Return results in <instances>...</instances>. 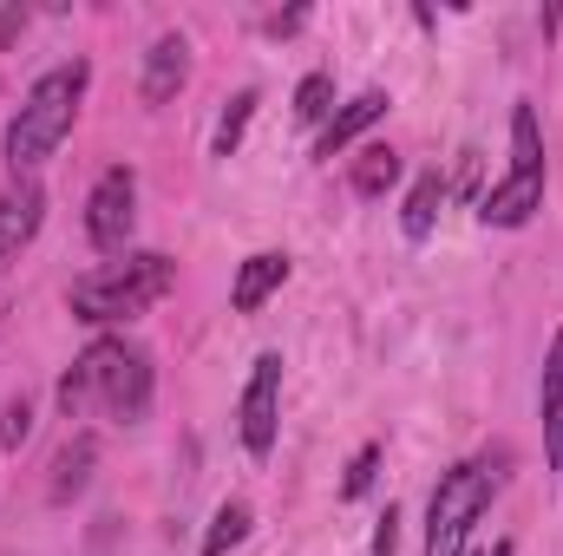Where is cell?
Wrapping results in <instances>:
<instances>
[{"label":"cell","mask_w":563,"mask_h":556,"mask_svg":"<svg viewBox=\"0 0 563 556\" xmlns=\"http://www.w3.org/2000/svg\"><path fill=\"white\" fill-rule=\"evenodd\" d=\"M26 33V7H0V46H13Z\"/></svg>","instance_id":"cell-23"},{"label":"cell","mask_w":563,"mask_h":556,"mask_svg":"<svg viewBox=\"0 0 563 556\" xmlns=\"http://www.w3.org/2000/svg\"><path fill=\"white\" fill-rule=\"evenodd\" d=\"M505 465H511V452H478V458H459L452 471H439L432 504H426V556H465L472 524L492 511V498L505 485Z\"/></svg>","instance_id":"cell-4"},{"label":"cell","mask_w":563,"mask_h":556,"mask_svg":"<svg viewBox=\"0 0 563 556\" xmlns=\"http://www.w3.org/2000/svg\"><path fill=\"white\" fill-rule=\"evenodd\" d=\"M538 419H544V465L563 471V327L544 354V380H538Z\"/></svg>","instance_id":"cell-12"},{"label":"cell","mask_w":563,"mask_h":556,"mask_svg":"<svg viewBox=\"0 0 563 556\" xmlns=\"http://www.w3.org/2000/svg\"><path fill=\"white\" fill-rule=\"evenodd\" d=\"M492 556H518V544H511V537H498V544H492Z\"/></svg>","instance_id":"cell-24"},{"label":"cell","mask_w":563,"mask_h":556,"mask_svg":"<svg viewBox=\"0 0 563 556\" xmlns=\"http://www.w3.org/2000/svg\"><path fill=\"white\" fill-rule=\"evenodd\" d=\"M170 281H177V263H170L164 249H125L119 263H106V269H92V276L73 281L66 308H73V321H86V327H125V321L151 314V308L170 294Z\"/></svg>","instance_id":"cell-3"},{"label":"cell","mask_w":563,"mask_h":556,"mask_svg":"<svg viewBox=\"0 0 563 556\" xmlns=\"http://www.w3.org/2000/svg\"><path fill=\"white\" fill-rule=\"evenodd\" d=\"M538 210H544V125H538V105H511V164L478 197V223L485 230H525Z\"/></svg>","instance_id":"cell-5"},{"label":"cell","mask_w":563,"mask_h":556,"mask_svg":"<svg viewBox=\"0 0 563 556\" xmlns=\"http://www.w3.org/2000/svg\"><path fill=\"white\" fill-rule=\"evenodd\" d=\"M445 177L439 170H426L413 177V190H407V203H400V230H407V243H426L432 236V223H439V203H445Z\"/></svg>","instance_id":"cell-14"},{"label":"cell","mask_w":563,"mask_h":556,"mask_svg":"<svg viewBox=\"0 0 563 556\" xmlns=\"http://www.w3.org/2000/svg\"><path fill=\"white\" fill-rule=\"evenodd\" d=\"M40 223H46V190L26 177V184H13V190H0V276L20 263V249L40 236Z\"/></svg>","instance_id":"cell-8"},{"label":"cell","mask_w":563,"mask_h":556,"mask_svg":"<svg viewBox=\"0 0 563 556\" xmlns=\"http://www.w3.org/2000/svg\"><path fill=\"white\" fill-rule=\"evenodd\" d=\"M250 524H256V511H250V498H223L197 551H203V556H230L236 544H243V537H250Z\"/></svg>","instance_id":"cell-16"},{"label":"cell","mask_w":563,"mask_h":556,"mask_svg":"<svg viewBox=\"0 0 563 556\" xmlns=\"http://www.w3.org/2000/svg\"><path fill=\"white\" fill-rule=\"evenodd\" d=\"M184 86H190V40H184V33H157L151 53H144L139 99L144 105H170Z\"/></svg>","instance_id":"cell-9"},{"label":"cell","mask_w":563,"mask_h":556,"mask_svg":"<svg viewBox=\"0 0 563 556\" xmlns=\"http://www.w3.org/2000/svg\"><path fill=\"white\" fill-rule=\"evenodd\" d=\"M387 112H394V92H380V86H374V92H361V99H347V105H341V112L321 125V138H314V157H328V164H334L347 144L367 138V132H374Z\"/></svg>","instance_id":"cell-10"},{"label":"cell","mask_w":563,"mask_h":556,"mask_svg":"<svg viewBox=\"0 0 563 556\" xmlns=\"http://www.w3.org/2000/svg\"><path fill=\"white\" fill-rule=\"evenodd\" d=\"M26 438H33V400H26V393H13V400L0 407V445H7V452H20Z\"/></svg>","instance_id":"cell-19"},{"label":"cell","mask_w":563,"mask_h":556,"mask_svg":"<svg viewBox=\"0 0 563 556\" xmlns=\"http://www.w3.org/2000/svg\"><path fill=\"white\" fill-rule=\"evenodd\" d=\"M92 471H99V432H73V438L59 445V458H53L46 498H53V504H73V498H86Z\"/></svg>","instance_id":"cell-11"},{"label":"cell","mask_w":563,"mask_h":556,"mask_svg":"<svg viewBox=\"0 0 563 556\" xmlns=\"http://www.w3.org/2000/svg\"><path fill=\"white\" fill-rule=\"evenodd\" d=\"M295 119H301V125H328V119H334V79H328V73H308V79L295 86Z\"/></svg>","instance_id":"cell-18"},{"label":"cell","mask_w":563,"mask_h":556,"mask_svg":"<svg viewBox=\"0 0 563 556\" xmlns=\"http://www.w3.org/2000/svg\"><path fill=\"white\" fill-rule=\"evenodd\" d=\"M374 471H380V445H361V452H354V465H347V478H341V498H367Z\"/></svg>","instance_id":"cell-20"},{"label":"cell","mask_w":563,"mask_h":556,"mask_svg":"<svg viewBox=\"0 0 563 556\" xmlns=\"http://www.w3.org/2000/svg\"><path fill=\"white\" fill-rule=\"evenodd\" d=\"M282 281H288V256H282V249H256V256H250V263L236 269L230 308H236V314H256V308H263V301L276 294Z\"/></svg>","instance_id":"cell-13"},{"label":"cell","mask_w":563,"mask_h":556,"mask_svg":"<svg viewBox=\"0 0 563 556\" xmlns=\"http://www.w3.org/2000/svg\"><path fill=\"white\" fill-rule=\"evenodd\" d=\"M86 86H92V66H86V59H66V66L40 73V79L26 86V99L13 105L7 138H0V157H7L13 184H26V177H33L59 144L73 138L79 105H86Z\"/></svg>","instance_id":"cell-2"},{"label":"cell","mask_w":563,"mask_h":556,"mask_svg":"<svg viewBox=\"0 0 563 556\" xmlns=\"http://www.w3.org/2000/svg\"><path fill=\"white\" fill-rule=\"evenodd\" d=\"M236 432H243V452L250 458H269L282 432V354H256L250 367V387H243V407H236Z\"/></svg>","instance_id":"cell-7"},{"label":"cell","mask_w":563,"mask_h":556,"mask_svg":"<svg viewBox=\"0 0 563 556\" xmlns=\"http://www.w3.org/2000/svg\"><path fill=\"white\" fill-rule=\"evenodd\" d=\"M347 184H354V197H387V190L400 184V151H394V144H367V151L354 157Z\"/></svg>","instance_id":"cell-15"},{"label":"cell","mask_w":563,"mask_h":556,"mask_svg":"<svg viewBox=\"0 0 563 556\" xmlns=\"http://www.w3.org/2000/svg\"><path fill=\"white\" fill-rule=\"evenodd\" d=\"M394 551H400V511L387 504L380 511V531H374V556H394Z\"/></svg>","instance_id":"cell-22"},{"label":"cell","mask_w":563,"mask_h":556,"mask_svg":"<svg viewBox=\"0 0 563 556\" xmlns=\"http://www.w3.org/2000/svg\"><path fill=\"white\" fill-rule=\"evenodd\" d=\"M256 105H263V92H256V86H243V92L223 105V119H217V132H210V157H236V151H243Z\"/></svg>","instance_id":"cell-17"},{"label":"cell","mask_w":563,"mask_h":556,"mask_svg":"<svg viewBox=\"0 0 563 556\" xmlns=\"http://www.w3.org/2000/svg\"><path fill=\"white\" fill-rule=\"evenodd\" d=\"M151 400H157V367L125 334H99L59 380V413L66 419L106 413L112 425H139L151 413Z\"/></svg>","instance_id":"cell-1"},{"label":"cell","mask_w":563,"mask_h":556,"mask_svg":"<svg viewBox=\"0 0 563 556\" xmlns=\"http://www.w3.org/2000/svg\"><path fill=\"white\" fill-rule=\"evenodd\" d=\"M301 26H308V7H282V13L263 20V33H269V40H288V33H301Z\"/></svg>","instance_id":"cell-21"},{"label":"cell","mask_w":563,"mask_h":556,"mask_svg":"<svg viewBox=\"0 0 563 556\" xmlns=\"http://www.w3.org/2000/svg\"><path fill=\"white\" fill-rule=\"evenodd\" d=\"M132 230H139V170L112 164V170H99V184L86 197V243L99 256H125Z\"/></svg>","instance_id":"cell-6"}]
</instances>
